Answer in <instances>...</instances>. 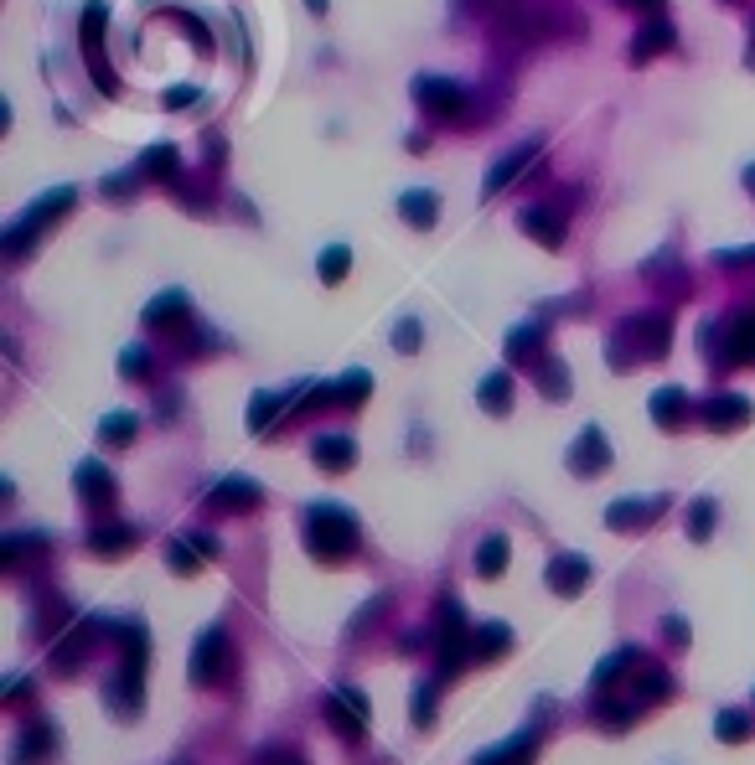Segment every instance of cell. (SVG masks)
Listing matches in <instances>:
<instances>
[{"mask_svg":"<svg viewBox=\"0 0 755 765\" xmlns=\"http://www.w3.org/2000/svg\"><path fill=\"white\" fill-rule=\"evenodd\" d=\"M419 336H425V331H419V321L404 316V321L394 326V352H414V347H419Z\"/></svg>","mask_w":755,"mask_h":765,"instance_id":"34","label":"cell"},{"mask_svg":"<svg viewBox=\"0 0 755 765\" xmlns=\"http://www.w3.org/2000/svg\"><path fill=\"white\" fill-rule=\"evenodd\" d=\"M223 672H228V641H223V631H207V636L197 641L192 678H197V683H218Z\"/></svg>","mask_w":755,"mask_h":765,"instance_id":"9","label":"cell"},{"mask_svg":"<svg viewBox=\"0 0 755 765\" xmlns=\"http://www.w3.org/2000/svg\"><path fill=\"white\" fill-rule=\"evenodd\" d=\"M78 207V192L73 187H52L47 197H37L32 207L16 218V228H6V238H0V254L6 259H21L26 249H32V238L42 233V228H52L57 218H68V212Z\"/></svg>","mask_w":755,"mask_h":765,"instance_id":"2","label":"cell"},{"mask_svg":"<svg viewBox=\"0 0 755 765\" xmlns=\"http://www.w3.org/2000/svg\"><path fill=\"white\" fill-rule=\"evenodd\" d=\"M285 404H290V399H275V393H259V399H254V409H249V430H264V424L275 419Z\"/></svg>","mask_w":755,"mask_h":765,"instance_id":"31","label":"cell"},{"mask_svg":"<svg viewBox=\"0 0 755 765\" xmlns=\"http://www.w3.org/2000/svg\"><path fill=\"white\" fill-rule=\"evenodd\" d=\"M181 321H187V295L181 290H166L145 305V326H181Z\"/></svg>","mask_w":755,"mask_h":765,"instance_id":"19","label":"cell"},{"mask_svg":"<svg viewBox=\"0 0 755 765\" xmlns=\"http://www.w3.org/2000/svg\"><path fill=\"white\" fill-rule=\"evenodd\" d=\"M657 512H662L657 497H647V502H616V507L606 512V523H611V528H647Z\"/></svg>","mask_w":755,"mask_h":765,"instance_id":"21","label":"cell"},{"mask_svg":"<svg viewBox=\"0 0 755 765\" xmlns=\"http://www.w3.org/2000/svg\"><path fill=\"white\" fill-rule=\"evenodd\" d=\"M414 99H419V109H425L430 119H445V125H456V119L471 114V88L456 83V78H435V73H425V78L414 83Z\"/></svg>","mask_w":755,"mask_h":765,"instance_id":"4","label":"cell"},{"mask_svg":"<svg viewBox=\"0 0 755 765\" xmlns=\"http://www.w3.org/2000/svg\"><path fill=\"white\" fill-rule=\"evenodd\" d=\"M714 264H719V269H750V264H755V243H750V249H719Z\"/></svg>","mask_w":755,"mask_h":765,"instance_id":"35","label":"cell"},{"mask_svg":"<svg viewBox=\"0 0 755 765\" xmlns=\"http://www.w3.org/2000/svg\"><path fill=\"white\" fill-rule=\"evenodd\" d=\"M78 492L94 502V507H109V502H114V476H109L99 461H83V466H78Z\"/></svg>","mask_w":755,"mask_h":765,"instance_id":"16","label":"cell"},{"mask_svg":"<svg viewBox=\"0 0 755 765\" xmlns=\"http://www.w3.org/2000/svg\"><path fill=\"white\" fill-rule=\"evenodd\" d=\"M476 399H481V409H487V414H507L512 409V373H487V378H481Z\"/></svg>","mask_w":755,"mask_h":765,"instance_id":"22","label":"cell"},{"mask_svg":"<svg viewBox=\"0 0 755 765\" xmlns=\"http://www.w3.org/2000/svg\"><path fill=\"white\" fill-rule=\"evenodd\" d=\"M135 187H140V171H114V176H104V197H109V202L135 197Z\"/></svg>","mask_w":755,"mask_h":765,"instance_id":"32","label":"cell"},{"mask_svg":"<svg viewBox=\"0 0 755 765\" xmlns=\"http://www.w3.org/2000/svg\"><path fill=\"white\" fill-rule=\"evenodd\" d=\"M569 466H575L580 476H600L611 466V445H606V435L600 430H585L580 440H575V450H569Z\"/></svg>","mask_w":755,"mask_h":765,"instance_id":"12","label":"cell"},{"mask_svg":"<svg viewBox=\"0 0 755 765\" xmlns=\"http://www.w3.org/2000/svg\"><path fill=\"white\" fill-rule=\"evenodd\" d=\"M719 734H724V740H745V734H750V719H745V714H719Z\"/></svg>","mask_w":755,"mask_h":765,"instance_id":"37","label":"cell"},{"mask_svg":"<svg viewBox=\"0 0 755 765\" xmlns=\"http://www.w3.org/2000/svg\"><path fill=\"white\" fill-rule=\"evenodd\" d=\"M699 419L709 424V430H735V424L750 419V404L735 399V393H719V399H709V404L699 409Z\"/></svg>","mask_w":755,"mask_h":765,"instance_id":"14","label":"cell"},{"mask_svg":"<svg viewBox=\"0 0 755 765\" xmlns=\"http://www.w3.org/2000/svg\"><path fill=\"white\" fill-rule=\"evenodd\" d=\"M368 388H373V373L352 367V373H342L337 383H331V399H342V404H362V399H368Z\"/></svg>","mask_w":755,"mask_h":765,"instance_id":"26","label":"cell"},{"mask_svg":"<svg viewBox=\"0 0 755 765\" xmlns=\"http://www.w3.org/2000/svg\"><path fill=\"white\" fill-rule=\"evenodd\" d=\"M621 6H631V11H642V16H657V11H662V0H621Z\"/></svg>","mask_w":755,"mask_h":765,"instance_id":"40","label":"cell"},{"mask_svg":"<svg viewBox=\"0 0 755 765\" xmlns=\"http://www.w3.org/2000/svg\"><path fill=\"white\" fill-rule=\"evenodd\" d=\"M399 218L409 223V228H435V218H440V197L435 192H425V187H414V192H404L399 197Z\"/></svg>","mask_w":755,"mask_h":765,"instance_id":"13","label":"cell"},{"mask_svg":"<svg viewBox=\"0 0 755 765\" xmlns=\"http://www.w3.org/2000/svg\"><path fill=\"white\" fill-rule=\"evenodd\" d=\"M507 647V626H481L476 631V652L481 657H492V652H502Z\"/></svg>","mask_w":755,"mask_h":765,"instance_id":"33","label":"cell"},{"mask_svg":"<svg viewBox=\"0 0 755 765\" xmlns=\"http://www.w3.org/2000/svg\"><path fill=\"white\" fill-rule=\"evenodd\" d=\"M673 42H678L673 21H662V16H647V26L637 32V42H631V63H652V57L673 52Z\"/></svg>","mask_w":755,"mask_h":765,"instance_id":"10","label":"cell"},{"mask_svg":"<svg viewBox=\"0 0 755 765\" xmlns=\"http://www.w3.org/2000/svg\"><path fill=\"white\" fill-rule=\"evenodd\" d=\"M176 166H181V156H176V145H145L140 150V176L145 181H171L176 176Z\"/></svg>","mask_w":755,"mask_h":765,"instance_id":"18","label":"cell"},{"mask_svg":"<svg viewBox=\"0 0 755 765\" xmlns=\"http://www.w3.org/2000/svg\"><path fill=\"white\" fill-rule=\"evenodd\" d=\"M347 264H352V249L347 243H331V249H321V259H316V274L326 285H342L347 280Z\"/></svg>","mask_w":755,"mask_h":765,"instance_id":"24","label":"cell"},{"mask_svg":"<svg viewBox=\"0 0 755 765\" xmlns=\"http://www.w3.org/2000/svg\"><path fill=\"white\" fill-rule=\"evenodd\" d=\"M306 6H311V11H326V0H306Z\"/></svg>","mask_w":755,"mask_h":765,"instance_id":"42","label":"cell"},{"mask_svg":"<svg viewBox=\"0 0 755 765\" xmlns=\"http://www.w3.org/2000/svg\"><path fill=\"white\" fill-rule=\"evenodd\" d=\"M119 373H130V378H145V373H150V357H145L140 347H130L125 357H119Z\"/></svg>","mask_w":755,"mask_h":765,"instance_id":"36","label":"cell"},{"mask_svg":"<svg viewBox=\"0 0 755 765\" xmlns=\"http://www.w3.org/2000/svg\"><path fill=\"white\" fill-rule=\"evenodd\" d=\"M683 414H688L683 388H657V393H652V419H657V424H678Z\"/></svg>","mask_w":755,"mask_h":765,"instance_id":"25","label":"cell"},{"mask_svg":"<svg viewBox=\"0 0 755 765\" xmlns=\"http://www.w3.org/2000/svg\"><path fill=\"white\" fill-rule=\"evenodd\" d=\"M745 187H750V197H755V166H745Z\"/></svg>","mask_w":755,"mask_h":765,"instance_id":"41","label":"cell"},{"mask_svg":"<svg viewBox=\"0 0 755 765\" xmlns=\"http://www.w3.org/2000/svg\"><path fill=\"white\" fill-rule=\"evenodd\" d=\"M585 579H590V564H585L580 554H564V559L549 564V585H554L559 595H580Z\"/></svg>","mask_w":755,"mask_h":765,"instance_id":"17","label":"cell"},{"mask_svg":"<svg viewBox=\"0 0 755 765\" xmlns=\"http://www.w3.org/2000/svg\"><path fill=\"white\" fill-rule=\"evenodd\" d=\"M673 342L668 316H626L611 336V367H637L642 357H662Z\"/></svg>","mask_w":755,"mask_h":765,"instance_id":"1","label":"cell"},{"mask_svg":"<svg viewBox=\"0 0 755 765\" xmlns=\"http://www.w3.org/2000/svg\"><path fill=\"white\" fill-rule=\"evenodd\" d=\"M357 461V445L347 440V435H321L316 440V466H326V471H347Z\"/></svg>","mask_w":755,"mask_h":765,"instance_id":"20","label":"cell"},{"mask_svg":"<svg viewBox=\"0 0 755 765\" xmlns=\"http://www.w3.org/2000/svg\"><path fill=\"white\" fill-rule=\"evenodd\" d=\"M543 321H523V326H512L507 331V357L512 362H528V357H543Z\"/></svg>","mask_w":755,"mask_h":765,"instance_id":"15","label":"cell"},{"mask_svg":"<svg viewBox=\"0 0 755 765\" xmlns=\"http://www.w3.org/2000/svg\"><path fill=\"white\" fill-rule=\"evenodd\" d=\"M724 362H755V316H745V321H735L730 326V336H724Z\"/></svg>","mask_w":755,"mask_h":765,"instance_id":"23","label":"cell"},{"mask_svg":"<svg viewBox=\"0 0 755 765\" xmlns=\"http://www.w3.org/2000/svg\"><path fill=\"white\" fill-rule=\"evenodd\" d=\"M104 26H109L104 0H88L83 16H78V42H83V57H88V73H94V83L104 94H119V83L109 73V57H104Z\"/></svg>","mask_w":755,"mask_h":765,"instance_id":"5","label":"cell"},{"mask_svg":"<svg viewBox=\"0 0 755 765\" xmlns=\"http://www.w3.org/2000/svg\"><path fill=\"white\" fill-rule=\"evenodd\" d=\"M135 424H140L135 414H109L104 430H99V440H104V445H130V440H135Z\"/></svg>","mask_w":755,"mask_h":765,"instance_id":"29","label":"cell"},{"mask_svg":"<svg viewBox=\"0 0 755 765\" xmlns=\"http://www.w3.org/2000/svg\"><path fill=\"white\" fill-rule=\"evenodd\" d=\"M523 233L543 249H559L564 243V207H528L523 212Z\"/></svg>","mask_w":755,"mask_h":765,"instance_id":"11","label":"cell"},{"mask_svg":"<svg viewBox=\"0 0 755 765\" xmlns=\"http://www.w3.org/2000/svg\"><path fill=\"white\" fill-rule=\"evenodd\" d=\"M259 481H249V476H228V481H218L213 492H207V507L213 512H249V507H259Z\"/></svg>","mask_w":755,"mask_h":765,"instance_id":"8","label":"cell"},{"mask_svg":"<svg viewBox=\"0 0 755 765\" xmlns=\"http://www.w3.org/2000/svg\"><path fill=\"white\" fill-rule=\"evenodd\" d=\"M306 548H311L316 559H347L352 548H357V523H352V512H342V507H311Z\"/></svg>","mask_w":755,"mask_h":765,"instance_id":"3","label":"cell"},{"mask_svg":"<svg viewBox=\"0 0 755 765\" xmlns=\"http://www.w3.org/2000/svg\"><path fill=\"white\" fill-rule=\"evenodd\" d=\"M161 104H166V109H192V104H197V88H187V83H181V88H166Z\"/></svg>","mask_w":755,"mask_h":765,"instance_id":"38","label":"cell"},{"mask_svg":"<svg viewBox=\"0 0 755 765\" xmlns=\"http://www.w3.org/2000/svg\"><path fill=\"white\" fill-rule=\"evenodd\" d=\"M693 538H709V528H714V507L709 502H693Z\"/></svg>","mask_w":755,"mask_h":765,"instance_id":"39","label":"cell"},{"mask_svg":"<svg viewBox=\"0 0 755 765\" xmlns=\"http://www.w3.org/2000/svg\"><path fill=\"white\" fill-rule=\"evenodd\" d=\"M130 543H135V528H99L94 538H88V548H94V554H125Z\"/></svg>","mask_w":755,"mask_h":765,"instance_id":"28","label":"cell"},{"mask_svg":"<svg viewBox=\"0 0 755 765\" xmlns=\"http://www.w3.org/2000/svg\"><path fill=\"white\" fill-rule=\"evenodd\" d=\"M538 150H543V140H523L518 150H507V156H497L492 166H487V181H481V197H497V192H507L512 181H518L533 161H538Z\"/></svg>","mask_w":755,"mask_h":765,"instance_id":"7","label":"cell"},{"mask_svg":"<svg viewBox=\"0 0 755 765\" xmlns=\"http://www.w3.org/2000/svg\"><path fill=\"white\" fill-rule=\"evenodd\" d=\"M497 32H502L512 47H533V42H543V37L554 32V21L543 16V11H533V6H523V0H518V6H507V11L497 16Z\"/></svg>","mask_w":755,"mask_h":765,"instance_id":"6","label":"cell"},{"mask_svg":"<svg viewBox=\"0 0 755 765\" xmlns=\"http://www.w3.org/2000/svg\"><path fill=\"white\" fill-rule=\"evenodd\" d=\"M476 569L481 574H502L507 569V538H487L476 548Z\"/></svg>","mask_w":755,"mask_h":765,"instance_id":"30","label":"cell"},{"mask_svg":"<svg viewBox=\"0 0 755 765\" xmlns=\"http://www.w3.org/2000/svg\"><path fill=\"white\" fill-rule=\"evenodd\" d=\"M538 388L549 393L554 404L569 399V373H564V362H559V357H543V362H538Z\"/></svg>","mask_w":755,"mask_h":765,"instance_id":"27","label":"cell"}]
</instances>
